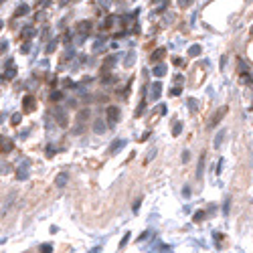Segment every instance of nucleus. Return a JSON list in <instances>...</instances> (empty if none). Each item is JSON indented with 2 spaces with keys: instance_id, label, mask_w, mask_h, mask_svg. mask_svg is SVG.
<instances>
[{
  "instance_id": "16",
  "label": "nucleus",
  "mask_w": 253,
  "mask_h": 253,
  "mask_svg": "<svg viewBox=\"0 0 253 253\" xmlns=\"http://www.w3.org/2000/svg\"><path fill=\"white\" fill-rule=\"evenodd\" d=\"M195 2V0H178V6H182V8H186V6H190Z\"/></svg>"
},
{
  "instance_id": "4",
  "label": "nucleus",
  "mask_w": 253,
  "mask_h": 253,
  "mask_svg": "<svg viewBox=\"0 0 253 253\" xmlns=\"http://www.w3.org/2000/svg\"><path fill=\"white\" fill-rule=\"evenodd\" d=\"M160 89H162L160 83H154V85H152V97H154V99L160 97Z\"/></svg>"
},
{
  "instance_id": "24",
  "label": "nucleus",
  "mask_w": 253,
  "mask_h": 253,
  "mask_svg": "<svg viewBox=\"0 0 253 253\" xmlns=\"http://www.w3.org/2000/svg\"><path fill=\"white\" fill-rule=\"evenodd\" d=\"M132 59H134V55H128V61H126V67H130V65H132Z\"/></svg>"
},
{
  "instance_id": "7",
  "label": "nucleus",
  "mask_w": 253,
  "mask_h": 253,
  "mask_svg": "<svg viewBox=\"0 0 253 253\" xmlns=\"http://www.w3.org/2000/svg\"><path fill=\"white\" fill-rule=\"evenodd\" d=\"M225 113H227V107H221V109H219V113H217V116L213 117V126H215V124H219V122H221V117H223Z\"/></svg>"
},
{
  "instance_id": "22",
  "label": "nucleus",
  "mask_w": 253,
  "mask_h": 253,
  "mask_svg": "<svg viewBox=\"0 0 253 253\" xmlns=\"http://www.w3.org/2000/svg\"><path fill=\"white\" fill-rule=\"evenodd\" d=\"M20 122V113H14V116H12V124H14V126H16V124H18Z\"/></svg>"
},
{
  "instance_id": "17",
  "label": "nucleus",
  "mask_w": 253,
  "mask_h": 253,
  "mask_svg": "<svg viewBox=\"0 0 253 253\" xmlns=\"http://www.w3.org/2000/svg\"><path fill=\"white\" fill-rule=\"evenodd\" d=\"M61 97H63V93H61V91H55V93H51V99H55V101H59Z\"/></svg>"
},
{
  "instance_id": "19",
  "label": "nucleus",
  "mask_w": 253,
  "mask_h": 253,
  "mask_svg": "<svg viewBox=\"0 0 253 253\" xmlns=\"http://www.w3.org/2000/svg\"><path fill=\"white\" fill-rule=\"evenodd\" d=\"M22 34H25V37H33V34H34V29H25V33H22Z\"/></svg>"
},
{
  "instance_id": "18",
  "label": "nucleus",
  "mask_w": 253,
  "mask_h": 253,
  "mask_svg": "<svg viewBox=\"0 0 253 253\" xmlns=\"http://www.w3.org/2000/svg\"><path fill=\"white\" fill-rule=\"evenodd\" d=\"M180 130H182V124H176V126L172 128V134H174V136H178V134H180Z\"/></svg>"
},
{
  "instance_id": "13",
  "label": "nucleus",
  "mask_w": 253,
  "mask_h": 253,
  "mask_svg": "<svg viewBox=\"0 0 253 253\" xmlns=\"http://www.w3.org/2000/svg\"><path fill=\"white\" fill-rule=\"evenodd\" d=\"M116 22V16H107L105 22H103V29H112V25Z\"/></svg>"
},
{
  "instance_id": "20",
  "label": "nucleus",
  "mask_w": 253,
  "mask_h": 253,
  "mask_svg": "<svg viewBox=\"0 0 253 253\" xmlns=\"http://www.w3.org/2000/svg\"><path fill=\"white\" fill-rule=\"evenodd\" d=\"M55 47H57V41H51V45H49V47H47V51H49V53H51V51H55Z\"/></svg>"
},
{
  "instance_id": "23",
  "label": "nucleus",
  "mask_w": 253,
  "mask_h": 253,
  "mask_svg": "<svg viewBox=\"0 0 253 253\" xmlns=\"http://www.w3.org/2000/svg\"><path fill=\"white\" fill-rule=\"evenodd\" d=\"M10 148H12V144H10V142H4V144H2V150H10Z\"/></svg>"
},
{
  "instance_id": "14",
  "label": "nucleus",
  "mask_w": 253,
  "mask_h": 253,
  "mask_svg": "<svg viewBox=\"0 0 253 253\" xmlns=\"http://www.w3.org/2000/svg\"><path fill=\"white\" fill-rule=\"evenodd\" d=\"M124 144H126V142H124V140H120V142H113V144H112V148H109V150H120V148H122L124 146Z\"/></svg>"
},
{
  "instance_id": "3",
  "label": "nucleus",
  "mask_w": 253,
  "mask_h": 253,
  "mask_svg": "<svg viewBox=\"0 0 253 253\" xmlns=\"http://www.w3.org/2000/svg\"><path fill=\"white\" fill-rule=\"evenodd\" d=\"M55 184H57L59 188H63V186L67 184V172H61V174L57 176V180H55Z\"/></svg>"
},
{
  "instance_id": "11",
  "label": "nucleus",
  "mask_w": 253,
  "mask_h": 253,
  "mask_svg": "<svg viewBox=\"0 0 253 253\" xmlns=\"http://www.w3.org/2000/svg\"><path fill=\"white\" fill-rule=\"evenodd\" d=\"M89 29H91V22H89V20H85V22L79 25V30H81V33H89Z\"/></svg>"
},
{
  "instance_id": "12",
  "label": "nucleus",
  "mask_w": 253,
  "mask_h": 253,
  "mask_svg": "<svg viewBox=\"0 0 253 253\" xmlns=\"http://www.w3.org/2000/svg\"><path fill=\"white\" fill-rule=\"evenodd\" d=\"M55 116H57V120H59V124H61V126H65V116H63V112H61V109H55Z\"/></svg>"
},
{
  "instance_id": "6",
  "label": "nucleus",
  "mask_w": 253,
  "mask_h": 253,
  "mask_svg": "<svg viewBox=\"0 0 253 253\" xmlns=\"http://www.w3.org/2000/svg\"><path fill=\"white\" fill-rule=\"evenodd\" d=\"M164 73H166V65H156L154 67V75L156 77H162Z\"/></svg>"
},
{
  "instance_id": "9",
  "label": "nucleus",
  "mask_w": 253,
  "mask_h": 253,
  "mask_svg": "<svg viewBox=\"0 0 253 253\" xmlns=\"http://www.w3.org/2000/svg\"><path fill=\"white\" fill-rule=\"evenodd\" d=\"M93 130L97 132V134H101V132H105V126H103V122H101V120H97V122H95V126H93Z\"/></svg>"
},
{
  "instance_id": "21",
  "label": "nucleus",
  "mask_w": 253,
  "mask_h": 253,
  "mask_svg": "<svg viewBox=\"0 0 253 253\" xmlns=\"http://www.w3.org/2000/svg\"><path fill=\"white\" fill-rule=\"evenodd\" d=\"M188 105H190V109H196V99L190 97V99H188Z\"/></svg>"
},
{
  "instance_id": "26",
  "label": "nucleus",
  "mask_w": 253,
  "mask_h": 253,
  "mask_svg": "<svg viewBox=\"0 0 253 253\" xmlns=\"http://www.w3.org/2000/svg\"><path fill=\"white\" fill-rule=\"evenodd\" d=\"M154 154H156V150H150V152H148V160H152V158H154Z\"/></svg>"
},
{
  "instance_id": "1",
  "label": "nucleus",
  "mask_w": 253,
  "mask_h": 253,
  "mask_svg": "<svg viewBox=\"0 0 253 253\" xmlns=\"http://www.w3.org/2000/svg\"><path fill=\"white\" fill-rule=\"evenodd\" d=\"M117 117H120V109H117L116 105L107 107V122H109V124H116Z\"/></svg>"
},
{
  "instance_id": "25",
  "label": "nucleus",
  "mask_w": 253,
  "mask_h": 253,
  "mask_svg": "<svg viewBox=\"0 0 253 253\" xmlns=\"http://www.w3.org/2000/svg\"><path fill=\"white\" fill-rule=\"evenodd\" d=\"M6 77H8V79H12V77H14V69H10V71H6Z\"/></svg>"
},
{
  "instance_id": "15",
  "label": "nucleus",
  "mask_w": 253,
  "mask_h": 253,
  "mask_svg": "<svg viewBox=\"0 0 253 253\" xmlns=\"http://www.w3.org/2000/svg\"><path fill=\"white\" fill-rule=\"evenodd\" d=\"M200 53V47H196V45H195V47H190V49H188V55H192V57H196V55H199Z\"/></svg>"
},
{
  "instance_id": "5",
  "label": "nucleus",
  "mask_w": 253,
  "mask_h": 253,
  "mask_svg": "<svg viewBox=\"0 0 253 253\" xmlns=\"http://www.w3.org/2000/svg\"><path fill=\"white\" fill-rule=\"evenodd\" d=\"M225 134H227L225 130H221L219 134H217V138H215V148H219L221 144H223V138H225Z\"/></svg>"
},
{
  "instance_id": "8",
  "label": "nucleus",
  "mask_w": 253,
  "mask_h": 253,
  "mask_svg": "<svg viewBox=\"0 0 253 253\" xmlns=\"http://www.w3.org/2000/svg\"><path fill=\"white\" fill-rule=\"evenodd\" d=\"M26 12H29V6L26 4H20L18 8H16V16H25Z\"/></svg>"
},
{
  "instance_id": "10",
  "label": "nucleus",
  "mask_w": 253,
  "mask_h": 253,
  "mask_svg": "<svg viewBox=\"0 0 253 253\" xmlns=\"http://www.w3.org/2000/svg\"><path fill=\"white\" fill-rule=\"evenodd\" d=\"M33 105H34L33 95H26V97H25V107H26V109H33Z\"/></svg>"
},
{
  "instance_id": "27",
  "label": "nucleus",
  "mask_w": 253,
  "mask_h": 253,
  "mask_svg": "<svg viewBox=\"0 0 253 253\" xmlns=\"http://www.w3.org/2000/svg\"><path fill=\"white\" fill-rule=\"evenodd\" d=\"M51 251V247H49V245H43V253H49Z\"/></svg>"
},
{
  "instance_id": "2",
  "label": "nucleus",
  "mask_w": 253,
  "mask_h": 253,
  "mask_svg": "<svg viewBox=\"0 0 253 253\" xmlns=\"http://www.w3.org/2000/svg\"><path fill=\"white\" fill-rule=\"evenodd\" d=\"M164 55H166V49H162V47H160V49H156L154 53L150 55V61H152V63H156V61H160V57H164Z\"/></svg>"
}]
</instances>
